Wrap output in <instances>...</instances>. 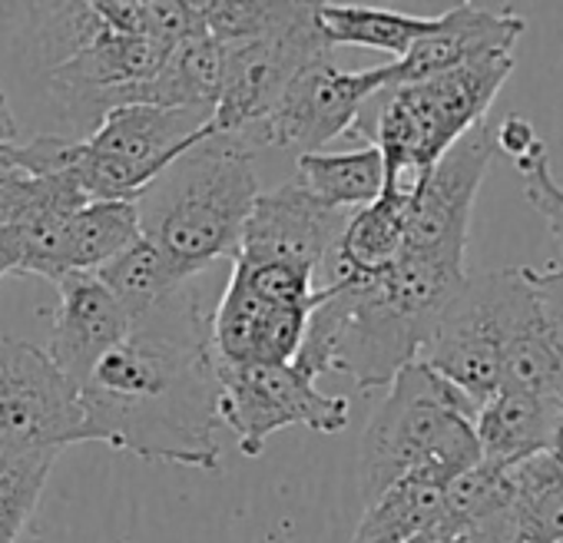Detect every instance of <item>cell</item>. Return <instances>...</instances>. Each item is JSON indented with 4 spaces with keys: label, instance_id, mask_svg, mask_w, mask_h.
Instances as JSON below:
<instances>
[{
    "label": "cell",
    "instance_id": "cell-28",
    "mask_svg": "<svg viewBox=\"0 0 563 543\" xmlns=\"http://www.w3.org/2000/svg\"><path fill=\"white\" fill-rule=\"evenodd\" d=\"M517 169L523 173L530 206L540 212V219L547 222V229H550V235H553V242L560 245V255H563V186L550 173L547 146H540L527 159H520Z\"/></svg>",
    "mask_w": 563,
    "mask_h": 543
},
{
    "label": "cell",
    "instance_id": "cell-19",
    "mask_svg": "<svg viewBox=\"0 0 563 543\" xmlns=\"http://www.w3.org/2000/svg\"><path fill=\"white\" fill-rule=\"evenodd\" d=\"M444 484L424 474L401 477L372 503H365V517L352 543H408L421 533L438 530L444 517Z\"/></svg>",
    "mask_w": 563,
    "mask_h": 543
},
{
    "label": "cell",
    "instance_id": "cell-1",
    "mask_svg": "<svg viewBox=\"0 0 563 543\" xmlns=\"http://www.w3.org/2000/svg\"><path fill=\"white\" fill-rule=\"evenodd\" d=\"M80 441L199 470L219 467V378L209 315L189 282L136 319L80 385Z\"/></svg>",
    "mask_w": 563,
    "mask_h": 543
},
{
    "label": "cell",
    "instance_id": "cell-8",
    "mask_svg": "<svg viewBox=\"0 0 563 543\" xmlns=\"http://www.w3.org/2000/svg\"><path fill=\"white\" fill-rule=\"evenodd\" d=\"M84 431L80 391L51 355L21 339H0V454L18 464L34 454H60Z\"/></svg>",
    "mask_w": 563,
    "mask_h": 543
},
{
    "label": "cell",
    "instance_id": "cell-25",
    "mask_svg": "<svg viewBox=\"0 0 563 543\" xmlns=\"http://www.w3.org/2000/svg\"><path fill=\"white\" fill-rule=\"evenodd\" d=\"M202 31L219 44H245L299 21L309 4L292 0H199Z\"/></svg>",
    "mask_w": 563,
    "mask_h": 543
},
{
    "label": "cell",
    "instance_id": "cell-6",
    "mask_svg": "<svg viewBox=\"0 0 563 543\" xmlns=\"http://www.w3.org/2000/svg\"><path fill=\"white\" fill-rule=\"evenodd\" d=\"M517 286L520 268L467 276L421 348V362L474 408L504 388V339Z\"/></svg>",
    "mask_w": 563,
    "mask_h": 543
},
{
    "label": "cell",
    "instance_id": "cell-31",
    "mask_svg": "<svg viewBox=\"0 0 563 543\" xmlns=\"http://www.w3.org/2000/svg\"><path fill=\"white\" fill-rule=\"evenodd\" d=\"M21 268V252H18V232L0 225V279L18 276Z\"/></svg>",
    "mask_w": 563,
    "mask_h": 543
},
{
    "label": "cell",
    "instance_id": "cell-32",
    "mask_svg": "<svg viewBox=\"0 0 563 543\" xmlns=\"http://www.w3.org/2000/svg\"><path fill=\"white\" fill-rule=\"evenodd\" d=\"M11 143H18V120L8 107L4 90H0V149H8Z\"/></svg>",
    "mask_w": 563,
    "mask_h": 543
},
{
    "label": "cell",
    "instance_id": "cell-12",
    "mask_svg": "<svg viewBox=\"0 0 563 543\" xmlns=\"http://www.w3.org/2000/svg\"><path fill=\"white\" fill-rule=\"evenodd\" d=\"M349 215L352 212L322 206L309 189L289 179L255 196L235 258L292 265L319 276L349 225Z\"/></svg>",
    "mask_w": 563,
    "mask_h": 543
},
{
    "label": "cell",
    "instance_id": "cell-34",
    "mask_svg": "<svg viewBox=\"0 0 563 543\" xmlns=\"http://www.w3.org/2000/svg\"><path fill=\"white\" fill-rule=\"evenodd\" d=\"M560 543H563V540H560Z\"/></svg>",
    "mask_w": 563,
    "mask_h": 543
},
{
    "label": "cell",
    "instance_id": "cell-27",
    "mask_svg": "<svg viewBox=\"0 0 563 543\" xmlns=\"http://www.w3.org/2000/svg\"><path fill=\"white\" fill-rule=\"evenodd\" d=\"M235 276L268 306H319L322 286L312 272L275 265V262H239L232 258Z\"/></svg>",
    "mask_w": 563,
    "mask_h": 543
},
{
    "label": "cell",
    "instance_id": "cell-22",
    "mask_svg": "<svg viewBox=\"0 0 563 543\" xmlns=\"http://www.w3.org/2000/svg\"><path fill=\"white\" fill-rule=\"evenodd\" d=\"M136 202H87L67 222V276L100 272L133 242H140Z\"/></svg>",
    "mask_w": 563,
    "mask_h": 543
},
{
    "label": "cell",
    "instance_id": "cell-4",
    "mask_svg": "<svg viewBox=\"0 0 563 543\" xmlns=\"http://www.w3.org/2000/svg\"><path fill=\"white\" fill-rule=\"evenodd\" d=\"M474 418L477 408L421 358L401 368L362 434L358 484L365 503L408 474L448 487L481 464Z\"/></svg>",
    "mask_w": 563,
    "mask_h": 543
},
{
    "label": "cell",
    "instance_id": "cell-2",
    "mask_svg": "<svg viewBox=\"0 0 563 543\" xmlns=\"http://www.w3.org/2000/svg\"><path fill=\"white\" fill-rule=\"evenodd\" d=\"M464 265L401 252L395 265L365 282L322 286V302L292 365L319 381L345 375L358 391L388 388L421 358L441 312L464 286Z\"/></svg>",
    "mask_w": 563,
    "mask_h": 543
},
{
    "label": "cell",
    "instance_id": "cell-3",
    "mask_svg": "<svg viewBox=\"0 0 563 543\" xmlns=\"http://www.w3.org/2000/svg\"><path fill=\"white\" fill-rule=\"evenodd\" d=\"M255 196L249 143L239 133H209L136 199L140 235L163 252L176 279L189 282L216 258H235Z\"/></svg>",
    "mask_w": 563,
    "mask_h": 543
},
{
    "label": "cell",
    "instance_id": "cell-23",
    "mask_svg": "<svg viewBox=\"0 0 563 543\" xmlns=\"http://www.w3.org/2000/svg\"><path fill=\"white\" fill-rule=\"evenodd\" d=\"M97 279L110 289V296L120 302L130 322L159 309L183 286V279H176V272L169 268L163 252L146 239L133 242L126 252L107 262L97 272Z\"/></svg>",
    "mask_w": 563,
    "mask_h": 543
},
{
    "label": "cell",
    "instance_id": "cell-26",
    "mask_svg": "<svg viewBox=\"0 0 563 543\" xmlns=\"http://www.w3.org/2000/svg\"><path fill=\"white\" fill-rule=\"evenodd\" d=\"M57 454H34L0 470V543H18L31 523Z\"/></svg>",
    "mask_w": 563,
    "mask_h": 543
},
{
    "label": "cell",
    "instance_id": "cell-33",
    "mask_svg": "<svg viewBox=\"0 0 563 543\" xmlns=\"http://www.w3.org/2000/svg\"><path fill=\"white\" fill-rule=\"evenodd\" d=\"M553 454H556L560 464H563V414H560V428H556V437H553Z\"/></svg>",
    "mask_w": 563,
    "mask_h": 543
},
{
    "label": "cell",
    "instance_id": "cell-15",
    "mask_svg": "<svg viewBox=\"0 0 563 543\" xmlns=\"http://www.w3.org/2000/svg\"><path fill=\"white\" fill-rule=\"evenodd\" d=\"M173 47L150 41V37H126L103 27L87 47L51 70V84L57 87L67 110L84 100L117 93L150 80L166 60Z\"/></svg>",
    "mask_w": 563,
    "mask_h": 543
},
{
    "label": "cell",
    "instance_id": "cell-24",
    "mask_svg": "<svg viewBox=\"0 0 563 543\" xmlns=\"http://www.w3.org/2000/svg\"><path fill=\"white\" fill-rule=\"evenodd\" d=\"M87 206L84 192L57 176H34L8 159H0V225L31 229L51 219H70Z\"/></svg>",
    "mask_w": 563,
    "mask_h": 543
},
{
    "label": "cell",
    "instance_id": "cell-20",
    "mask_svg": "<svg viewBox=\"0 0 563 543\" xmlns=\"http://www.w3.org/2000/svg\"><path fill=\"white\" fill-rule=\"evenodd\" d=\"M296 182L309 189L322 206L355 212L382 196L385 163L375 146H362L352 153H309L299 156Z\"/></svg>",
    "mask_w": 563,
    "mask_h": 543
},
{
    "label": "cell",
    "instance_id": "cell-9",
    "mask_svg": "<svg viewBox=\"0 0 563 543\" xmlns=\"http://www.w3.org/2000/svg\"><path fill=\"white\" fill-rule=\"evenodd\" d=\"M391 87V64L372 70H339L332 60H319L306 67L275 100V107L239 136L255 146L268 149H299L302 156L322 153L358 120V110L378 93Z\"/></svg>",
    "mask_w": 563,
    "mask_h": 543
},
{
    "label": "cell",
    "instance_id": "cell-30",
    "mask_svg": "<svg viewBox=\"0 0 563 543\" xmlns=\"http://www.w3.org/2000/svg\"><path fill=\"white\" fill-rule=\"evenodd\" d=\"M494 146H497L500 153H507L514 163H520V159H527L533 149H540L543 140L537 136V130H533L527 120L507 117V120H500V126L494 130Z\"/></svg>",
    "mask_w": 563,
    "mask_h": 543
},
{
    "label": "cell",
    "instance_id": "cell-16",
    "mask_svg": "<svg viewBox=\"0 0 563 543\" xmlns=\"http://www.w3.org/2000/svg\"><path fill=\"white\" fill-rule=\"evenodd\" d=\"M408 206H411V186L385 182L382 196L349 215V225L335 245V252L325 262V282H365L388 265L398 262L405 248V229H408Z\"/></svg>",
    "mask_w": 563,
    "mask_h": 543
},
{
    "label": "cell",
    "instance_id": "cell-21",
    "mask_svg": "<svg viewBox=\"0 0 563 543\" xmlns=\"http://www.w3.org/2000/svg\"><path fill=\"white\" fill-rule=\"evenodd\" d=\"M316 21L329 47H368L391 54L395 60H401L434 27V18H415L362 4H319Z\"/></svg>",
    "mask_w": 563,
    "mask_h": 543
},
{
    "label": "cell",
    "instance_id": "cell-11",
    "mask_svg": "<svg viewBox=\"0 0 563 543\" xmlns=\"http://www.w3.org/2000/svg\"><path fill=\"white\" fill-rule=\"evenodd\" d=\"M316 11L319 4H309V11L289 27L245 44H225L222 93L212 107L216 133H242L255 126L306 67L329 60L332 47L319 31Z\"/></svg>",
    "mask_w": 563,
    "mask_h": 543
},
{
    "label": "cell",
    "instance_id": "cell-29",
    "mask_svg": "<svg viewBox=\"0 0 563 543\" xmlns=\"http://www.w3.org/2000/svg\"><path fill=\"white\" fill-rule=\"evenodd\" d=\"M527 268V279L537 292V302H540V312H543V322L563 355V268Z\"/></svg>",
    "mask_w": 563,
    "mask_h": 543
},
{
    "label": "cell",
    "instance_id": "cell-10",
    "mask_svg": "<svg viewBox=\"0 0 563 543\" xmlns=\"http://www.w3.org/2000/svg\"><path fill=\"white\" fill-rule=\"evenodd\" d=\"M494 130L477 123L464 133L415 186L408 206L405 248L408 255L441 258L451 265H464L467 232L474 199L494 159Z\"/></svg>",
    "mask_w": 563,
    "mask_h": 543
},
{
    "label": "cell",
    "instance_id": "cell-18",
    "mask_svg": "<svg viewBox=\"0 0 563 543\" xmlns=\"http://www.w3.org/2000/svg\"><path fill=\"white\" fill-rule=\"evenodd\" d=\"M514 543L563 540V464L553 451L504 467Z\"/></svg>",
    "mask_w": 563,
    "mask_h": 543
},
{
    "label": "cell",
    "instance_id": "cell-17",
    "mask_svg": "<svg viewBox=\"0 0 563 543\" xmlns=\"http://www.w3.org/2000/svg\"><path fill=\"white\" fill-rule=\"evenodd\" d=\"M560 414H563V398L500 388L487 405L477 408L474 418L481 461L494 467H510L533 454L553 451Z\"/></svg>",
    "mask_w": 563,
    "mask_h": 543
},
{
    "label": "cell",
    "instance_id": "cell-13",
    "mask_svg": "<svg viewBox=\"0 0 563 543\" xmlns=\"http://www.w3.org/2000/svg\"><path fill=\"white\" fill-rule=\"evenodd\" d=\"M520 34L523 18L510 8L457 4L438 14L431 34H424L401 60H391V87L421 84L484 57L514 54Z\"/></svg>",
    "mask_w": 563,
    "mask_h": 543
},
{
    "label": "cell",
    "instance_id": "cell-7",
    "mask_svg": "<svg viewBox=\"0 0 563 543\" xmlns=\"http://www.w3.org/2000/svg\"><path fill=\"white\" fill-rule=\"evenodd\" d=\"M219 424L235 434L245 457H258L282 428H312L339 434L349 428L352 405L342 395H322L319 385L289 365H219Z\"/></svg>",
    "mask_w": 563,
    "mask_h": 543
},
{
    "label": "cell",
    "instance_id": "cell-5",
    "mask_svg": "<svg viewBox=\"0 0 563 543\" xmlns=\"http://www.w3.org/2000/svg\"><path fill=\"white\" fill-rule=\"evenodd\" d=\"M514 70V54L484 57L421 84L378 90L349 136L375 146L385 182L415 186L464 133L487 120V110Z\"/></svg>",
    "mask_w": 563,
    "mask_h": 543
},
{
    "label": "cell",
    "instance_id": "cell-14",
    "mask_svg": "<svg viewBox=\"0 0 563 543\" xmlns=\"http://www.w3.org/2000/svg\"><path fill=\"white\" fill-rule=\"evenodd\" d=\"M57 292L60 312L44 352L60 368V375L80 391L97 362L126 339L133 322L110 296V289L97 279V272H70L57 282Z\"/></svg>",
    "mask_w": 563,
    "mask_h": 543
}]
</instances>
